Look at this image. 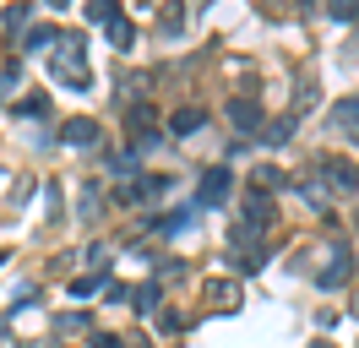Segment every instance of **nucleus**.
I'll return each instance as SVG.
<instances>
[{"mask_svg":"<svg viewBox=\"0 0 359 348\" xmlns=\"http://www.w3.org/2000/svg\"><path fill=\"white\" fill-rule=\"evenodd\" d=\"M224 196H229V169H207V180H202V196H196V201H202V207H218Z\"/></svg>","mask_w":359,"mask_h":348,"instance_id":"obj_1","label":"nucleus"},{"mask_svg":"<svg viewBox=\"0 0 359 348\" xmlns=\"http://www.w3.org/2000/svg\"><path fill=\"white\" fill-rule=\"evenodd\" d=\"M93 136H98V130H93V120H71V126H66V142H76V147H82V142H93Z\"/></svg>","mask_w":359,"mask_h":348,"instance_id":"obj_2","label":"nucleus"},{"mask_svg":"<svg viewBox=\"0 0 359 348\" xmlns=\"http://www.w3.org/2000/svg\"><path fill=\"white\" fill-rule=\"evenodd\" d=\"M202 120H207L202 109H185V114H175V130H180V136H191V130L202 126Z\"/></svg>","mask_w":359,"mask_h":348,"instance_id":"obj_3","label":"nucleus"},{"mask_svg":"<svg viewBox=\"0 0 359 348\" xmlns=\"http://www.w3.org/2000/svg\"><path fill=\"white\" fill-rule=\"evenodd\" d=\"M337 126H359V98H348V104H337Z\"/></svg>","mask_w":359,"mask_h":348,"instance_id":"obj_4","label":"nucleus"},{"mask_svg":"<svg viewBox=\"0 0 359 348\" xmlns=\"http://www.w3.org/2000/svg\"><path fill=\"white\" fill-rule=\"evenodd\" d=\"M359 11V0H332V17H354Z\"/></svg>","mask_w":359,"mask_h":348,"instance_id":"obj_5","label":"nucleus"},{"mask_svg":"<svg viewBox=\"0 0 359 348\" xmlns=\"http://www.w3.org/2000/svg\"><path fill=\"white\" fill-rule=\"evenodd\" d=\"M93 348H120V343H114L109 332H104V337H93Z\"/></svg>","mask_w":359,"mask_h":348,"instance_id":"obj_6","label":"nucleus"},{"mask_svg":"<svg viewBox=\"0 0 359 348\" xmlns=\"http://www.w3.org/2000/svg\"><path fill=\"white\" fill-rule=\"evenodd\" d=\"M49 6H71V0H49Z\"/></svg>","mask_w":359,"mask_h":348,"instance_id":"obj_7","label":"nucleus"},{"mask_svg":"<svg viewBox=\"0 0 359 348\" xmlns=\"http://www.w3.org/2000/svg\"><path fill=\"white\" fill-rule=\"evenodd\" d=\"M316 348H332V343H316Z\"/></svg>","mask_w":359,"mask_h":348,"instance_id":"obj_8","label":"nucleus"}]
</instances>
